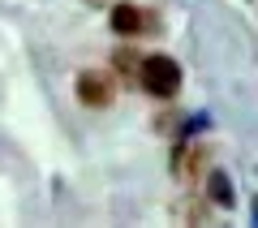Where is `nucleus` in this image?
Masks as SVG:
<instances>
[{
    "mask_svg": "<svg viewBox=\"0 0 258 228\" xmlns=\"http://www.w3.org/2000/svg\"><path fill=\"white\" fill-rule=\"evenodd\" d=\"M138 82H142V91L155 95V99H172V95L181 91V65H176L172 56H142Z\"/></svg>",
    "mask_w": 258,
    "mask_h": 228,
    "instance_id": "f257e3e1",
    "label": "nucleus"
},
{
    "mask_svg": "<svg viewBox=\"0 0 258 228\" xmlns=\"http://www.w3.org/2000/svg\"><path fill=\"white\" fill-rule=\"evenodd\" d=\"M112 95H116V86H112L108 73H99V69L78 73V103H86V108H108Z\"/></svg>",
    "mask_w": 258,
    "mask_h": 228,
    "instance_id": "f03ea898",
    "label": "nucleus"
},
{
    "mask_svg": "<svg viewBox=\"0 0 258 228\" xmlns=\"http://www.w3.org/2000/svg\"><path fill=\"white\" fill-rule=\"evenodd\" d=\"M108 22H112V35H120V39H138V35H147V30H155V18L142 13L138 5H116Z\"/></svg>",
    "mask_w": 258,
    "mask_h": 228,
    "instance_id": "7ed1b4c3",
    "label": "nucleus"
},
{
    "mask_svg": "<svg viewBox=\"0 0 258 228\" xmlns=\"http://www.w3.org/2000/svg\"><path fill=\"white\" fill-rule=\"evenodd\" d=\"M207 198H211V207H232L237 202V190H232L228 173H207Z\"/></svg>",
    "mask_w": 258,
    "mask_h": 228,
    "instance_id": "20e7f679",
    "label": "nucleus"
},
{
    "mask_svg": "<svg viewBox=\"0 0 258 228\" xmlns=\"http://www.w3.org/2000/svg\"><path fill=\"white\" fill-rule=\"evenodd\" d=\"M181 224H211V211H207V202H176L172 211Z\"/></svg>",
    "mask_w": 258,
    "mask_h": 228,
    "instance_id": "39448f33",
    "label": "nucleus"
},
{
    "mask_svg": "<svg viewBox=\"0 0 258 228\" xmlns=\"http://www.w3.org/2000/svg\"><path fill=\"white\" fill-rule=\"evenodd\" d=\"M112 65L120 69V78H138V65H142V56L134 52V47H120V52L112 56Z\"/></svg>",
    "mask_w": 258,
    "mask_h": 228,
    "instance_id": "423d86ee",
    "label": "nucleus"
}]
</instances>
